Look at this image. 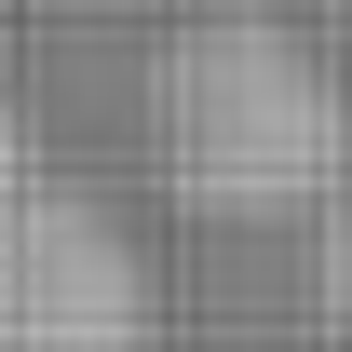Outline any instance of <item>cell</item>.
Segmentation results:
<instances>
[{"instance_id": "obj_1", "label": "cell", "mask_w": 352, "mask_h": 352, "mask_svg": "<svg viewBox=\"0 0 352 352\" xmlns=\"http://www.w3.org/2000/svg\"><path fill=\"white\" fill-rule=\"evenodd\" d=\"M339 163H352V109L285 14L217 0L149 54V176L190 217H298L339 190Z\"/></svg>"}, {"instance_id": "obj_2", "label": "cell", "mask_w": 352, "mask_h": 352, "mask_svg": "<svg viewBox=\"0 0 352 352\" xmlns=\"http://www.w3.org/2000/svg\"><path fill=\"white\" fill-rule=\"evenodd\" d=\"M0 352H149V271L82 190H0Z\"/></svg>"}]
</instances>
